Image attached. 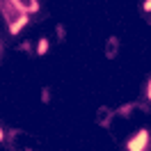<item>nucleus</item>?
<instances>
[{"label":"nucleus","instance_id":"nucleus-5","mask_svg":"<svg viewBox=\"0 0 151 151\" xmlns=\"http://www.w3.org/2000/svg\"><path fill=\"white\" fill-rule=\"evenodd\" d=\"M142 7H144V12H151V0H144V5H142Z\"/></svg>","mask_w":151,"mask_h":151},{"label":"nucleus","instance_id":"nucleus-2","mask_svg":"<svg viewBox=\"0 0 151 151\" xmlns=\"http://www.w3.org/2000/svg\"><path fill=\"white\" fill-rule=\"evenodd\" d=\"M149 147V131H137V135L135 137H131L128 140V144H126V149L128 151H144Z\"/></svg>","mask_w":151,"mask_h":151},{"label":"nucleus","instance_id":"nucleus-4","mask_svg":"<svg viewBox=\"0 0 151 151\" xmlns=\"http://www.w3.org/2000/svg\"><path fill=\"white\" fill-rule=\"evenodd\" d=\"M46 50H48V41H46V39H41V41H39V46H37V53H39V55H44Z\"/></svg>","mask_w":151,"mask_h":151},{"label":"nucleus","instance_id":"nucleus-1","mask_svg":"<svg viewBox=\"0 0 151 151\" xmlns=\"http://www.w3.org/2000/svg\"><path fill=\"white\" fill-rule=\"evenodd\" d=\"M0 14H2V19L7 21L12 35H19L21 28H25V23H28V14L21 12L14 0H0Z\"/></svg>","mask_w":151,"mask_h":151},{"label":"nucleus","instance_id":"nucleus-6","mask_svg":"<svg viewBox=\"0 0 151 151\" xmlns=\"http://www.w3.org/2000/svg\"><path fill=\"white\" fill-rule=\"evenodd\" d=\"M147 96H149V101H151V80H149V85H147Z\"/></svg>","mask_w":151,"mask_h":151},{"label":"nucleus","instance_id":"nucleus-3","mask_svg":"<svg viewBox=\"0 0 151 151\" xmlns=\"http://www.w3.org/2000/svg\"><path fill=\"white\" fill-rule=\"evenodd\" d=\"M14 2H16V7H19L21 12H25V14H32V12L39 9L37 0H14Z\"/></svg>","mask_w":151,"mask_h":151},{"label":"nucleus","instance_id":"nucleus-7","mask_svg":"<svg viewBox=\"0 0 151 151\" xmlns=\"http://www.w3.org/2000/svg\"><path fill=\"white\" fill-rule=\"evenodd\" d=\"M5 140V133H2V128H0V142Z\"/></svg>","mask_w":151,"mask_h":151}]
</instances>
